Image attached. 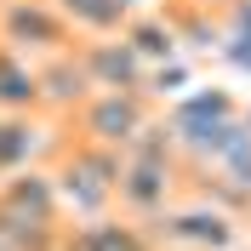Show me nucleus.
<instances>
[{
  "instance_id": "obj_1",
  "label": "nucleus",
  "mask_w": 251,
  "mask_h": 251,
  "mask_svg": "<svg viewBox=\"0 0 251 251\" xmlns=\"http://www.w3.org/2000/svg\"><path fill=\"white\" fill-rule=\"evenodd\" d=\"M0 34L17 51H69V17L46 0H0Z\"/></svg>"
},
{
  "instance_id": "obj_2",
  "label": "nucleus",
  "mask_w": 251,
  "mask_h": 251,
  "mask_svg": "<svg viewBox=\"0 0 251 251\" xmlns=\"http://www.w3.org/2000/svg\"><path fill=\"white\" fill-rule=\"evenodd\" d=\"M80 120H86V137L97 149H120V143H131L149 126V103L137 92H97V97H86Z\"/></svg>"
},
{
  "instance_id": "obj_3",
  "label": "nucleus",
  "mask_w": 251,
  "mask_h": 251,
  "mask_svg": "<svg viewBox=\"0 0 251 251\" xmlns=\"http://www.w3.org/2000/svg\"><path fill=\"white\" fill-rule=\"evenodd\" d=\"M86 80H103V92H131V80H137V57H131V46H120V40H103V46L86 51Z\"/></svg>"
},
{
  "instance_id": "obj_4",
  "label": "nucleus",
  "mask_w": 251,
  "mask_h": 251,
  "mask_svg": "<svg viewBox=\"0 0 251 251\" xmlns=\"http://www.w3.org/2000/svg\"><path fill=\"white\" fill-rule=\"evenodd\" d=\"M172 240H188V246H205V251H228L234 246V223L223 211H177Z\"/></svg>"
},
{
  "instance_id": "obj_5",
  "label": "nucleus",
  "mask_w": 251,
  "mask_h": 251,
  "mask_svg": "<svg viewBox=\"0 0 251 251\" xmlns=\"http://www.w3.org/2000/svg\"><path fill=\"white\" fill-rule=\"evenodd\" d=\"M40 103V80H34V69L17 51H0V109L17 114V109H34Z\"/></svg>"
},
{
  "instance_id": "obj_6",
  "label": "nucleus",
  "mask_w": 251,
  "mask_h": 251,
  "mask_svg": "<svg viewBox=\"0 0 251 251\" xmlns=\"http://www.w3.org/2000/svg\"><path fill=\"white\" fill-rule=\"evenodd\" d=\"M69 251H154L137 228H120V223H92L69 240Z\"/></svg>"
},
{
  "instance_id": "obj_7",
  "label": "nucleus",
  "mask_w": 251,
  "mask_h": 251,
  "mask_svg": "<svg viewBox=\"0 0 251 251\" xmlns=\"http://www.w3.org/2000/svg\"><path fill=\"white\" fill-rule=\"evenodd\" d=\"M34 149V126L17 120V114H0V172L23 166V154Z\"/></svg>"
}]
</instances>
